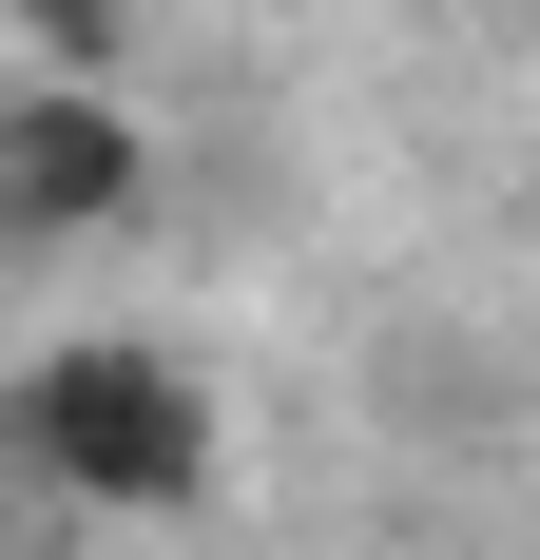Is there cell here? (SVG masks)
I'll use <instances>...</instances> for the list:
<instances>
[{"label": "cell", "mask_w": 540, "mask_h": 560, "mask_svg": "<svg viewBox=\"0 0 540 560\" xmlns=\"http://www.w3.org/2000/svg\"><path fill=\"white\" fill-rule=\"evenodd\" d=\"M20 20V78H97L116 58V0H0Z\"/></svg>", "instance_id": "obj_3"}, {"label": "cell", "mask_w": 540, "mask_h": 560, "mask_svg": "<svg viewBox=\"0 0 540 560\" xmlns=\"http://www.w3.org/2000/svg\"><path fill=\"white\" fill-rule=\"evenodd\" d=\"M20 445H39V483H78V503L174 522L193 483H213V387H193L174 348H39Z\"/></svg>", "instance_id": "obj_1"}, {"label": "cell", "mask_w": 540, "mask_h": 560, "mask_svg": "<svg viewBox=\"0 0 540 560\" xmlns=\"http://www.w3.org/2000/svg\"><path fill=\"white\" fill-rule=\"evenodd\" d=\"M136 174H155V155H136L116 78H20V97H0V213L39 232V252H78V232H97Z\"/></svg>", "instance_id": "obj_2"}]
</instances>
